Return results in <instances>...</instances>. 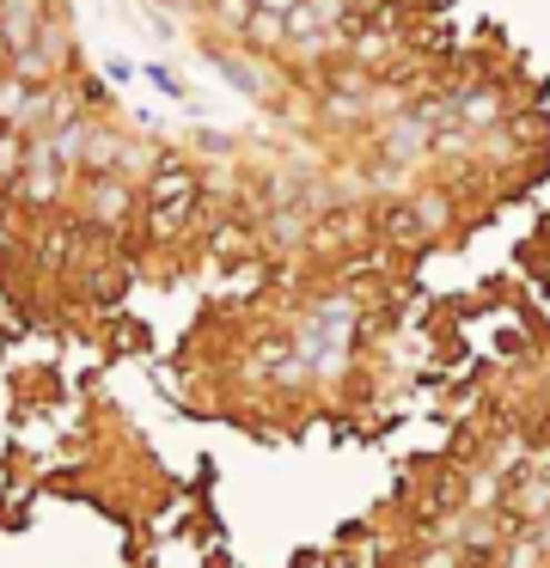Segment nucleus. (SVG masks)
<instances>
[{
    "mask_svg": "<svg viewBox=\"0 0 550 568\" xmlns=\"http://www.w3.org/2000/svg\"><path fill=\"white\" fill-rule=\"evenodd\" d=\"M196 172L183 160H159L147 178V233L153 239H178L196 226Z\"/></svg>",
    "mask_w": 550,
    "mask_h": 568,
    "instance_id": "nucleus-1",
    "label": "nucleus"
},
{
    "mask_svg": "<svg viewBox=\"0 0 550 568\" xmlns=\"http://www.w3.org/2000/svg\"><path fill=\"white\" fill-rule=\"evenodd\" d=\"M0 55H7V38H0Z\"/></svg>",
    "mask_w": 550,
    "mask_h": 568,
    "instance_id": "nucleus-4",
    "label": "nucleus"
},
{
    "mask_svg": "<svg viewBox=\"0 0 550 568\" xmlns=\"http://www.w3.org/2000/svg\"><path fill=\"white\" fill-rule=\"evenodd\" d=\"M86 209H92V221L98 226H122L129 221V184L122 178H86Z\"/></svg>",
    "mask_w": 550,
    "mask_h": 568,
    "instance_id": "nucleus-2",
    "label": "nucleus"
},
{
    "mask_svg": "<svg viewBox=\"0 0 550 568\" xmlns=\"http://www.w3.org/2000/svg\"><path fill=\"white\" fill-rule=\"evenodd\" d=\"M244 43H251V50H263V55L288 50V13H269V7H257L251 26H244Z\"/></svg>",
    "mask_w": 550,
    "mask_h": 568,
    "instance_id": "nucleus-3",
    "label": "nucleus"
}]
</instances>
